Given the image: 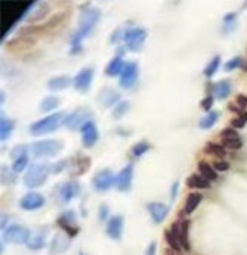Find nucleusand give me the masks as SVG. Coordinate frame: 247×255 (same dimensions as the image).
I'll list each match as a JSON object with an SVG mask.
<instances>
[{
  "mask_svg": "<svg viewBox=\"0 0 247 255\" xmlns=\"http://www.w3.org/2000/svg\"><path fill=\"white\" fill-rule=\"evenodd\" d=\"M101 18V12L96 8H88L82 12L80 15V21H79V28L74 32V37L71 40L73 45V52L80 50L82 42L88 37V35L93 31V28L96 27L98 21Z\"/></svg>",
  "mask_w": 247,
  "mask_h": 255,
  "instance_id": "obj_1",
  "label": "nucleus"
},
{
  "mask_svg": "<svg viewBox=\"0 0 247 255\" xmlns=\"http://www.w3.org/2000/svg\"><path fill=\"white\" fill-rule=\"evenodd\" d=\"M65 112H55L52 115H48L45 118H42L40 121L31 124L30 127V133L33 136H43V134H49L55 130H58L64 123H65Z\"/></svg>",
  "mask_w": 247,
  "mask_h": 255,
  "instance_id": "obj_2",
  "label": "nucleus"
},
{
  "mask_svg": "<svg viewBox=\"0 0 247 255\" xmlns=\"http://www.w3.org/2000/svg\"><path fill=\"white\" fill-rule=\"evenodd\" d=\"M51 173V164H31L25 177H24V185L28 189H34V188H39L42 186L45 181L48 180V174Z\"/></svg>",
  "mask_w": 247,
  "mask_h": 255,
  "instance_id": "obj_3",
  "label": "nucleus"
},
{
  "mask_svg": "<svg viewBox=\"0 0 247 255\" xmlns=\"http://www.w3.org/2000/svg\"><path fill=\"white\" fill-rule=\"evenodd\" d=\"M64 149V144L59 140H42L30 146V152L36 158H52L56 157Z\"/></svg>",
  "mask_w": 247,
  "mask_h": 255,
  "instance_id": "obj_4",
  "label": "nucleus"
},
{
  "mask_svg": "<svg viewBox=\"0 0 247 255\" xmlns=\"http://www.w3.org/2000/svg\"><path fill=\"white\" fill-rule=\"evenodd\" d=\"M92 117V111L89 108H85V106H80L77 108L76 111H73L71 114H68L67 118H65V123L64 126L70 130H79L82 128L86 123H89Z\"/></svg>",
  "mask_w": 247,
  "mask_h": 255,
  "instance_id": "obj_5",
  "label": "nucleus"
},
{
  "mask_svg": "<svg viewBox=\"0 0 247 255\" xmlns=\"http://www.w3.org/2000/svg\"><path fill=\"white\" fill-rule=\"evenodd\" d=\"M147 37H148L147 30L136 27V28L127 30V31L124 32L123 40H124V43H126V46H127L129 50L136 52V50H139L141 48H142V45H144V42L147 40Z\"/></svg>",
  "mask_w": 247,
  "mask_h": 255,
  "instance_id": "obj_6",
  "label": "nucleus"
},
{
  "mask_svg": "<svg viewBox=\"0 0 247 255\" xmlns=\"http://www.w3.org/2000/svg\"><path fill=\"white\" fill-rule=\"evenodd\" d=\"M117 181V175L111 170H101L93 177V188L99 192L111 189Z\"/></svg>",
  "mask_w": 247,
  "mask_h": 255,
  "instance_id": "obj_7",
  "label": "nucleus"
},
{
  "mask_svg": "<svg viewBox=\"0 0 247 255\" xmlns=\"http://www.w3.org/2000/svg\"><path fill=\"white\" fill-rule=\"evenodd\" d=\"M31 232L19 224H14L9 226L5 232H3V240L11 242V243H27L30 239Z\"/></svg>",
  "mask_w": 247,
  "mask_h": 255,
  "instance_id": "obj_8",
  "label": "nucleus"
},
{
  "mask_svg": "<svg viewBox=\"0 0 247 255\" xmlns=\"http://www.w3.org/2000/svg\"><path fill=\"white\" fill-rule=\"evenodd\" d=\"M136 80H138V64L136 62L126 64L122 76H120V86L123 89H130L135 86Z\"/></svg>",
  "mask_w": 247,
  "mask_h": 255,
  "instance_id": "obj_9",
  "label": "nucleus"
},
{
  "mask_svg": "<svg viewBox=\"0 0 247 255\" xmlns=\"http://www.w3.org/2000/svg\"><path fill=\"white\" fill-rule=\"evenodd\" d=\"M43 205H45V198L37 192H30L25 196H22L19 201V207L25 211H36Z\"/></svg>",
  "mask_w": 247,
  "mask_h": 255,
  "instance_id": "obj_10",
  "label": "nucleus"
},
{
  "mask_svg": "<svg viewBox=\"0 0 247 255\" xmlns=\"http://www.w3.org/2000/svg\"><path fill=\"white\" fill-rule=\"evenodd\" d=\"M82 140H83V146L85 148H92L96 144L98 139H99V134H98V128L95 126V123L89 121L86 123L82 128Z\"/></svg>",
  "mask_w": 247,
  "mask_h": 255,
  "instance_id": "obj_11",
  "label": "nucleus"
},
{
  "mask_svg": "<svg viewBox=\"0 0 247 255\" xmlns=\"http://www.w3.org/2000/svg\"><path fill=\"white\" fill-rule=\"evenodd\" d=\"M92 80H93V69L92 68H83L74 77L73 84L79 92H88L90 89Z\"/></svg>",
  "mask_w": 247,
  "mask_h": 255,
  "instance_id": "obj_12",
  "label": "nucleus"
},
{
  "mask_svg": "<svg viewBox=\"0 0 247 255\" xmlns=\"http://www.w3.org/2000/svg\"><path fill=\"white\" fill-rule=\"evenodd\" d=\"M132 180H133V165L127 164L119 174H117V181L116 186L122 192H127L132 186Z\"/></svg>",
  "mask_w": 247,
  "mask_h": 255,
  "instance_id": "obj_13",
  "label": "nucleus"
},
{
  "mask_svg": "<svg viewBox=\"0 0 247 255\" xmlns=\"http://www.w3.org/2000/svg\"><path fill=\"white\" fill-rule=\"evenodd\" d=\"M188 229H190V222H176L170 227V230L175 232V235L178 236L184 251H190L191 249L190 248V240H188Z\"/></svg>",
  "mask_w": 247,
  "mask_h": 255,
  "instance_id": "obj_14",
  "label": "nucleus"
},
{
  "mask_svg": "<svg viewBox=\"0 0 247 255\" xmlns=\"http://www.w3.org/2000/svg\"><path fill=\"white\" fill-rule=\"evenodd\" d=\"M147 209H148V212H150V215L153 218V222L156 224L163 223L166 220L167 214H169V207L164 205L163 202H150L147 205Z\"/></svg>",
  "mask_w": 247,
  "mask_h": 255,
  "instance_id": "obj_15",
  "label": "nucleus"
},
{
  "mask_svg": "<svg viewBox=\"0 0 247 255\" xmlns=\"http://www.w3.org/2000/svg\"><path fill=\"white\" fill-rule=\"evenodd\" d=\"M79 193H80V183L74 180L67 181V183H64L62 188L59 189V198L65 204L74 199L76 196H79Z\"/></svg>",
  "mask_w": 247,
  "mask_h": 255,
  "instance_id": "obj_16",
  "label": "nucleus"
},
{
  "mask_svg": "<svg viewBox=\"0 0 247 255\" xmlns=\"http://www.w3.org/2000/svg\"><path fill=\"white\" fill-rule=\"evenodd\" d=\"M123 226H124V220L122 215H114L108 220L107 224V235L108 238L114 239V240H120L122 235H123Z\"/></svg>",
  "mask_w": 247,
  "mask_h": 255,
  "instance_id": "obj_17",
  "label": "nucleus"
},
{
  "mask_svg": "<svg viewBox=\"0 0 247 255\" xmlns=\"http://www.w3.org/2000/svg\"><path fill=\"white\" fill-rule=\"evenodd\" d=\"M46 243V230H36V232H33L30 235V239L27 242L28 248L33 249V251H37V249H42Z\"/></svg>",
  "mask_w": 247,
  "mask_h": 255,
  "instance_id": "obj_18",
  "label": "nucleus"
},
{
  "mask_svg": "<svg viewBox=\"0 0 247 255\" xmlns=\"http://www.w3.org/2000/svg\"><path fill=\"white\" fill-rule=\"evenodd\" d=\"M119 99H120V95H119L116 90L110 89V87H105V89H102L101 96H99V100H101V103H102L105 108L114 106V105L117 103V100H119Z\"/></svg>",
  "mask_w": 247,
  "mask_h": 255,
  "instance_id": "obj_19",
  "label": "nucleus"
},
{
  "mask_svg": "<svg viewBox=\"0 0 247 255\" xmlns=\"http://www.w3.org/2000/svg\"><path fill=\"white\" fill-rule=\"evenodd\" d=\"M71 83H74V80H71L68 76H58V77H53L48 81V89L52 92L64 90V89L71 86Z\"/></svg>",
  "mask_w": 247,
  "mask_h": 255,
  "instance_id": "obj_20",
  "label": "nucleus"
},
{
  "mask_svg": "<svg viewBox=\"0 0 247 255\" xmlns=\"http://www.w3.org/2000/svg\"><path fill=\"white\" fill-rule=\"evenodd\" d=\"M126 64L123 62V59L120 56H116L111 59V62L108 64V66L105 68V74L110 77H116V76H122V72L124 69Z\"/></svg>",
  "mask_w": 247,
  "mask_h": 255,
  "instance_id": "obj_21",
  "label": "nucleus"
},
{
  "mask_svg": "<svg viewBox=\"0 0 247 255\" xmlns=\"http://www.w3.org/2000/svg\"><path fill=\"white\" fill-rule=\"evenodd\" d=\"M187 186L191 189H209L210 181L206 177H203L201 174H191L187 178Z\"/></svg>",
  "mask_w": 247,
  "mask_h": 255,
  "instance_id": "obj_22",
  "label": "nucleus"
},
{
  "mask_svg": "<svg viewBox=\"0 0 247 255\" xmlns=\"http://www.w3.org/2000/svg\"><path fill=\"white\" fill-rule=\"evenodd\" d=\"M14 126H15L14 121L8 120L5 115H2V120H0V139H2V142H6L12 136Z\"/></svg>",
  "mask_w": 247,
  "mask_h": 255,
  "instance_id": "obj_23",
  "label": "nucleus"
},
{
  "mask_svg": "<svg viewBox=\"0 0 247 255\" xmlns=\"http://www.w3.org/2000/svg\"><path fill=\"white\" fill-rule=\"evenodd\" d=\"M49 11H51V8H49V5H48L46 2L39 3L37 8L34 9V11L31 12V15L28 16V22H37V21L43 19V18L48 15Z\"/></svg>",
  "mask_w": 247,
  "mask_h": 255,
  "instance_id": "obj_24",
  "label": "nucleus"
},
{
  "mask_svg": "<svg viewBox=\"0 0 247 255\" xmlns=\"http://www.w3.org/2000/svg\"><path fill=\"white\" fill-rule=\"evenodd\" d=\"M219 112L218 111H210V112H207V115L206 117H203L201 118V121H200V128L201 130H209V128H212L215 124H216V121H218V118H219Z\"/></svg>",
  "mask_w": 247,
  "mask_h": 255,
  "instance_id": "obj_25",
  "label": "nucleus"
},
{
  "mask_svg": "<svg viewBox=\"0 0 247 255\" xmlns=\"http://www.w3.org/2000/svg\"><path fill=\"white\" fill-rule=\"evenodd\" d=\"M198 170H200V174H201L203 177H206L209 181H215V180L218 178V173H216V170L213 168V165H210V164H207V162H204V161H201V162L198 164Z\"/></svg>",
  "mask_w": 247,
  "mask_h": 255,
  "instance_id": "obj_26",
  "label": "nucleus"
},
{
  "mask_svg": "<svg viewBox=\"0 0 247 255\" xmlns=\"http://www.w3.org/2000/svg\"><path fill=\"white\" fill-rule=\"evenodd\" d=\"M203 196L201 193H197V192H193L187 196V201H185V214H191L201 202Z\"/></svg>",
  "mask_w": 247,
  "mask_h": 255,
  "instance_id": "obj_27",
  "label": "nucleus"
},
{
  "mask_svg": "<svg viewBox=\"0 0 247 255\" xmlns=\"http://www.w3.org/2000/svg\"><path fill=\"white\" fill-rule=\"evenodd\" d=\"M231 93V83L228 80H224V81H219L216 86H215V95L219 100H224L229 96Z\"/></svg>",
  "mask_w": 247,
  "mask_h": 255,
  "instance_id": "obj_28",
  "label": "nucleus"
},
{
  "mask_svg": "<svg viewBox=\"0 0 247 255\" xmlns=\"http://www.w3.org/2000/svg\"><path fill=\"white\" fill-rule=\"evenodd\" d=\"M59 105V97L58 96H48L42 100L40 103V111L42 112H49Z\"/></svg>",
  "mask_w": 247,
  "mask_h": 255,
  "instance_id": "obj_29",
  "label": "nucleus"
},
{
  "mask_svg": "<svg viewBox=\"0 0 247 255\" xmlns=\"http://www.w3.org/2000/svg\"><path fill=\"white\" fill-rule=\"evenodd\" d=\"M68 245H70V242L65 239V236L58 235V236L53 239V242H52V251H53V252H62V251H65V249L68 248Z\"/></svg>",
  "mask_w": 247,
  "mask_h": 255,
  "instance_id": "obj_30",
  "label": "nucleus"
},
{
  "mask_svg": "<svg viewBox=\"0 0 247 255\" xmlns=\"http://www.w3.org/2000/svg\"><path fill=\"white\" fill-rule=\"evenodd\" d=\"M219 64H221V56H215L213 59H212V62L206 66L204 69V76L206 77H213L216 74V71L219 69Z\"/></svg>",
  "mask_w": 247,
  "mask_h": 255,
  "instance_id": "obj_31",
  "label": "nucleus"
},
{
  "mask_svg": "<svg viewBox=\"0 0 247 255\" xmlns=\"http://www.w3.org/2000/svg\"><path fill=\"white\" fill-rule=\"evenodd\" d=\"M129 108H130V103H129V102H120L119 105H116L114 109H113V117H114V120L123 118L124 114L129 111Z\"/></svg>",
  "mask_w": 247,
  "mask_h": 255,
  "instance_id": "obj_32",
  "label": "nucleus"
},
{
  "mask_svg": "<svg viewBox=\"0 0 247 255\" xmlns=\"http://www.w3.org/2000/svg\"><path fill=\"white\" fill-rule=\"evenodd\" d=\"M150 148H151V144L148 143V142H139V143H136L135 146L132 148V154H133V157H136V158H139V157H142L147 151H150Z\"/></svg>",
  "mask_w": 247,
  "mask_h": 255,
  "instance_id": "obj_33",
  "label": "nucleus"
},
{
  "mask_svg": "<svg viewBox=\"0 0 247 255\" xmlns=\"http://www.w3.org/2000/svg\"><path fill=\"white\" fill-rule=\"evenodd\" d=\"M206 152L207 154H210V155H216V157H225L227 155V152H225V149L222 148V146H219L218 143H207L206 144Z\"/></svg>",
  "mask_w": 247,
  "mask_h": 255,
  "instance_id": "obj_34",
  "label": "nucleus"
},
{
  "mask_svg": "<svg viewBox=\"0 0 247 255\" xmlns=\"http://www.w3.org/2000/svg\"><path fill=\"white\" fill-rule=\"evenodd\" d=\"M166 240H167V243L175 249V251H182V245H181V242H179V239H178V236L175 235V232H172V230H167L166 232Z\"/></svg>",
  "mask_w": 247,
  "mask_h": 255,
  "instance_id": "obj_35",
  "label": "nucleus"
},
{
  "mask_svg": "<svg viewBox=\"0 0 247 255\" xmlns=\"http://www.w3.org/2000/svg\"><path fill=\"white\" fill-rule=\"evenodd\" d=\"M27 154H30V146H25V144H21V146H17V148L12 151L11 157H12L14 161H15V159H18V158H24V157H27Z\"/></svg>",
  "mask_w": 247,
  "mask_h": 255,
  "instance_id": "obj_36",
  "label": "nucleus"
},
{
  "mask_svg": "<svg viewBox=\"0 0 247 255\" xmlns=\"http://www.w3.org/2000/svg\"><path fill=\"white\" fill-rule=\"evenodd\" d=\"M224 144L231 151H238L243 146V140L240 137H237V139H225Z\"/></svg>",
  "mask_w": 247,
  "mask_h": 255,
  "instance_id": "obj_37",
  "label": "nucleus"
},
{
  "mask_svg": "<svg viewBox=\"0 0 247 255\" xmlns=\"http://www.w3.org/2000/svg\"><path fill=\"white\" fill-rule=\"evenodd\" d=\"M28 165V157H24V158H18L14 161V165H12V170L14 173H21L27 168Z\"/></svg>",
  "mask_w": 247,
  "mask_h": 255,
  "instance_id": "obj_38",
  "label": "nucleus"
},
{
  "mask_svg": "<svg viewBox=\"0 0 247 255\" xmlns=\"http://www.w3.org/2000/svg\"><path fill=\"white\" fill-rule=\"evenodd\" d=\"M241 62H243V59H241L240 56H235V58H232L231 61H228V62L224 65V69H225L227 72L234 71L235 68H238V66L241 65Z\"/></svg>",
  "mask_w": 247,
  "mask_h": 255,
  "instance_id": "obj_39",
  "label": "nucleus"
},
{
  "mask_svg": "<svg viewBox=\"0 0 247 255\" xmlns=\"http://www.w3.org/2000/svg\"><path fill=\"white\" fill-rule=\"evenodd\" d=\"M246 123H247V112H243L231 121V126L234 128H243L246 126Z\"/></svg>",
  "mask_w": 247,
  "mask_h": 255,
  "instance_id": "obj_40",
  "label": "nucleus"
},
{
  "mask_svg": "<svg viewBox=\"0 0 247 255\" xmlns=\"http://www.w3.org/2000/svg\"><path fill=\"white\" fill-rule=\"evenodd\" d=\"M235 21H237V15L235 14H228L224 18V24H225V31H231L235 27Z\"/></svg>",
  "mask_w": 247,
  "mask_h": 255,
  "instance_id": "obj_41",
  "label": "nucleus"
},
{
  "mask_svg": "<svg viewBox=\"0 0 247 255\" xmlns=\"http://www.w3.org/2000/svg\"><path fill=\"white\" fill-rule=\"evenodd\" d=\"M15 181V177H14V174L3 165L2 167V183H6V185H9V183H14Z\"/></svg>",
  "mask_w": 247,
  "mask_h": 255,
  "instance_id": "obj_42",
  "label": "nucleus"
},
{
  "mask_svg": "<svg viewBox=\"0 0 247 255\" xmlns=\"http://www.w3.org/2000/svg\"><path fill=\"white\" fill-rule=\"evenodd\" d=\"M221 137H222V140H225V139H237L240 136H238V133L234 128H225V130H222Z\"/></svg>",
  "mask_w": 247,
  "mask_h": 255,
  "instance_id": "obj_43",
  "label": "nucleus"
},
{
  "mask_svg": "<svg viewBox=\"0 0 247 255\" xmlns=\"http://www.w3.org/2000/svg\"><path fill=\"white\" fill-rule=\"evenodd\" d=\"M65 167H67V161H65V159H64V161H58L56 164H52V165H51V173L56 174V173L62 171Z\"/></svg>",
  "mask_w": 247,
  "mask_h": 255,
  "instance_id": "obj_44",
  "label": "nucleus"
},
{
  "mask_svg": "<svg viewBox=\"0 0 247 255\" xmlns=\"http://www.w3.org/2000/svg\"><path fill=\"white\" fill-rule=\"evenodd\" d=\"M213 168L216 171H228L229 170V164L227 161H215L213 162Z\"/></svg>",
  "mask_w": 247,
  "mask_h": 255,
  "instance_id": "obj_45",
  "label": "nucleus"
},
{
  "mask_svg": "<svg viewBox=\"0 0 247 255\" xmlns=\"http://www.w3.org/2000/svg\"><path fill=\"white\" fill-rule=\"evenodd\" d=\"M212 105H213V96H207L201 100V108L204 109V111H209Z\"/></svg>",
  "mask_w": 247,
  "mask_h": 255,
  "instance_id": "obj_46",
  "label": "nucleus"
},
{
  "mask_svg": "<svg viewBox=\"0 0 247 255\" xmlns=\"http://www.w3.org/2000/svg\"><path fill=\"white\" fill-rule=\"evenodd\" d=\"M107 215H108V207H107V205H102V207L99 208V218L104 222L105 218H107Z\"/></svg>",
  "mask_w": 247,
  "mask_h": 255,
  "instance_id": "obj_47",
  "label": "nucleus"
},
{
  "mask_svg": "<svg viewBox=\"0 0 247 255\" xmlns=\"http://www.w3.org/2000/svg\"><path fill=\"white\" fill-rule=\"evenodd\" d=\"M178 188H179V181H175L173 186H172V192H170V198H172V201H175L176 195H178Z\"/></svg>",
  "mask_w": 247,
  "mask_h": 255,
  "instance_id": "obj_48",
  "label": "nucleus"
},
{
  "mask_svg": "<svg viewBox=\"0 0 247 255\" xmlns=\"http://www.w3.org/2000/svg\"><path fill=\"white\" fill-rule=\"evenodd\" d=\"M237 103H238L241 108H246V106H247V96H244V95L237 96Z\"/></svg>",
  "mask_w": 247,
  "mask_h": 255,
  "instance_id": "obj_49",
  "label": "nucleus"
},
{
  "mask_svg": "<svg viewBox=\"0 0 247 255\" xmlns=\"http://www.w3.org/2000/svg\"><path fill=\"white\" fill-rule=\"evenodd\" d=\"M156 249H157V243L156 242H151L148 249H147V254L145 255H156Z\"/></svg>",
  "mask_w": 247,
  "mask_h": 255,
  "instance_id": "obj_50",
  "label": "nucleus"
},
{
  "mask_svg": "<svg viewBox=\"0 0 247 255\" xmlns=\"http://www.w3.org/2000/svg\"><path fill=\"white\" fill-rule=\"evenodd\" d=\"M228 109H229V111H232V112L243 114V108H238L237 105H229V106H228Z\"/></svg>",
  "mask_w": 247,
  "mask_h": 255,
  "instance_id": "obj_51",
  "label": "nucleus"
},
{
  "mask_svg": "<svg viewBox=\"0 0 247 255\" xmlns=\"http://www.w3.org/2000/svg\"><path fill=\"white\" fill-rule=\"evenodd\" d=\"M243 69H244V71H247V62H246V64L243 65Z\"/></svg>",
  "mask_w": 247,
  "mask_h": 255,
  "instance_id": "obj_52",
  "label": "nucleus"
}]
</instances>
